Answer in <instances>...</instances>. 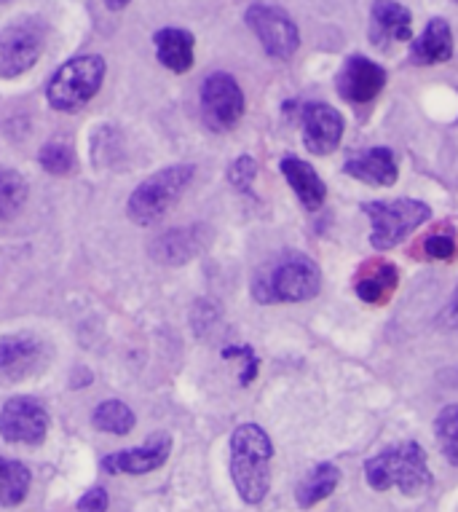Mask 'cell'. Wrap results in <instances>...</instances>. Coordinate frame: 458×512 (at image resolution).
Here are the masks:
<instances>
[{
  "instance_id": "obj_18",
  "label": "cell",
  "mask_w": 458,
  "mask_h": 512,
  "mask_svg": "<svg viewBox=\"0 0 458 512\" xmlns=\"http://www.w3.org/2000/svg\"><path fill=\"white\" fill-rule=\"evenodd\" d=\"M282 175L306 210L314 212L325 204L327 185L309 161L298 159V156H287V159H282Z\"/></svg>"
},
{
  "instance_id": "obj_25",
  "label": "cell",
  "mask_w": 458,
  "mask_h": 512,
  "mask_svg": "<svg viewBox=\"0 0 458 512\" xmlns=\"http://www.w3.org/2000/svg\"><path fill=\"white\" fill-rule=\"evenodd\" d=\"M27 202V180L14 169H0V218H14Z\"/></svg>"
},
{
  "instance_id": "obj_13",
  "label": "cell",
  "mask_w": 458,
  "mask_h": 512,
  "mask_svg": "<svg viewBox=\"0 0 458 512\" xmlns=\"http://www.w3.org/2000/svg\"><path fill=\"white\" fill-rule=\"evenodd\" d=\"M303 143L311 153L327 156L341 145L343 116L327 102H311L303 108Z\"/></svg>"
},
{
  "instance_id": "obj_7",
  "label": "cell",
  "mask_w": 458,
  "mask_h": 512,
  "mask_svg": "<svg viewBox=\"0 0 458 512\" xmlns=\"http://www.w3.org/2000/svg\"><path fill=\"white\" fill-rule=\"evenodd\" d=\"M46 46V25L38 17L14 19L0 30V78H17L33 68Z\"/></svg>"
},
{
  "instance_id": "obj_12",
  "label": "cell",
  "mask_w": 458,
  "mask_h": 512,
  "mask_svg": "<svg viewBox=\"0 0 458 512\" xmlns=\"http://www.w3.org/2000/svg\"><path fill=\"white\" fill-rule=\"evenodd\" d=\"M338 94L351 105H367L373 102L378 94L384 92L386 86V70L375 65L373 59L367 57H349L343 62L341 73L335 78Z\"/></svg>"
},
{
  "instance_id": "obj_6",
  "label": "cell",
  "mask_w": 458,
  "mask_h": 512,
  "mask_svg": "<svg viewBox=\"0 0 458 512\" xmlns=\"http://www.w3.org/2000/svg\"><path fill=\"white\" fill-rule=\"evenodd\" d=\"M362 210L373 223L370 244L375 250H392L405 242L418 226H424L432 218L429 204L418 199H394V202H367Z\"/></svg>"
},
{
  "instance_id": "obj_15",
  "label": "cell",
  "mask_w": 458,
  "mask_h": 512,
  "mask_svg": "<svg viewBox=\"0 0 458 512\" xmlns=\"http://www.w3.org/2000/svg\"><path fill=\"white\" fill-rule=\"evenodd\" d=\"M169 451H172V440L167 435H159L140 448L105 456L102 470H108L110 475H145V472L159 470L161 464L169 459Z\"/></svg>"
},
{
  "instance_id": "obj_3",
  "label": "cell",
  "mask_w": 458,
  "mask_h": 512,
  "mask_svg": "<svg viewBox=\"0 0 458 512\" xmlns=\"http://www.w3.org/2000/svg\"><path fill=\"white\" fill-rule=\"evenodd\" d=\"M322 290V271L311 258L290 252L268 263L252 282L258 303H303Z\"/></svg>"
},
{
  "instance_id": "obj_32",
  "label": "cell",
  "mask_w": 458,
  "mask_h": 512,
  "mask_svg": "<svg viewBox=\"0 0 458 512\" xmlns=\"http://www.w3.org/2000/svg\"><path fill=\"white\" fill-rule=\"evenodd\" d=\"M442 319L448 322L450 328H458V285L456 290H453V298H450L448 309L442 311Z\"/></svg>"
},
{
  "instance_id": "obj_28",
  "label": "cell",
  "mask_w": 458,
  "mask_h": 512,
  "mask_svg": "<svg viewBox=\"0 0 458 512\" xmlns=\"http://www.w3.org/2000/svg\"><path fill=\"white\" fill-rule=\"evenodd\" d=\"M38 161H41V167L46 172H51V175H70L75 169V153L65 143L43 145Z\"/></svg>"
},
{
  "instance_id": "obj_4",
  "label": "cell",
  "mask_w": 458,
  "mask_h": 512,
  "mask_svg": "<svg viewBox=\"0 0 458 512\" xmlns=\"http://www.w3.org/2000/svg\"><path fill=\"white\" fill-rule=\"evenodd\" d=\"M193 172L196 169L191 164H175V167L159 169L156 175H150L148 180H142L134 194L126 202V212L137 226H150L167 215L177 202L183 191L191 185Z\"/></svg>"
},
{
  "instance_id": "obj_31",
  "label": "cell",
  "mask_w": 458,
  "mask_h": 512,
  "mask_svg": "<svg viewBox=\"0 0 458 512\" xmlns=\"http://www.w3.org/2000/svg\"><path fill=\"white\" fill-rule=\"evenodd\" d=\"M108 510V491L100 486L89 488L81 499H78V512H105Z\"/></svg>"
},
{
  "instance_id": "obj_23",
  "label": "cell",
  "mask_w": 458,
  "mask_h": 512,
  "mask_svg": "<svg viewBox=\"0 0 458 512\" xmlns=\"http://www.w3.org/2000/svg\"><path fill=\"white\" fill-rule=\"evenodd\" d=\"M30 491V470L22 462L0 459V507H14Z\"/></svg>"
},
{
  "instance_id": "obj_27",
  "label": "cell",
  "mask_w": 458,
  "mask_h": 512,
  "mask_svg": "<svg viewBox=\"0 0 458 512\" xmlns=\"http://www.w3.org/2000/svg\"><path fill=\"white\" fill-rule=\"evenodd\" d=\"M424 255L429 261H453L458 255V239L453 226H437L424 239Z\"/></svg>"
},
{
  "instance_id": "obj_2",
  "label": "cell",
  "mask_w": 458,
  "mask_h": 512,
  "mask_svg": "<svg viewBox=\"0 0 458 512\" xmlns=\"http://www.w3.org/2000/svg\"><path fill=\"white\" fill-rule=\"evenodd\" d=\"M365 480L373 491L400 488L405 496H424L432 488L426 451L418 443L392 445L367 459Z\"/></svg>"
},
{
  "instance_id": "obj_29",
  "label": "cell",
  "mask_w": 458,
  "mask_h": 512,
  "mask_svg": "<svg viewBox=\"0 0 458 512\" xmlns=\"http://www.w3.org/2000/svg\"><path fill=\"white\" fill-rule=\"evenodd\" d=\"M255 177H258V164L250 156H242V159H236L231 167H228V180L234 185L236 191H242V194H252V183H255Z\"/></svg>"
},
{
  "instance_id": "obj_30",
  "label": "cell",
  "mask_w": 458,
  "mask_h": 512,
  "mask_svg": "<svg viewBox=\"0 0 458 512\" xmlns=\"http://www.w3.org/2000/svg\"><path fill=\"white\" fill-rule=\"evenodd\" d=\"M223 357L225 360H242V376H239V381H242V387H247V384H252L255 381V376H258V354H255V349L252 346H225L223 349Z\"/></svg>"
},
{
  "instance_id": "obj_1",
  "label": "cell",
  "mask_w": 458,
  "mask_h": 512,
  "mask_svg": "<svg viewBox=\"0 0 458 512\" xmlns=\"http://www.w3.org/2000/svg\"><path fill=\"white\" fill-rule=\"evenodd\" d=\"M274 443L258 424H242L231 435V478L247 504H260L271 488Z\"/></svg>"
},
{
  "instance_id": "obj_14",
  "label": "cell",
  "mask_w": 458,
  "mask_h": 512,
  "mask_svg": "<svg viewBox=\"0 0 458 512\" xmlns=\"http://www.w3.org/2000/svg\"><path fill=\"white\" fill-rule=\"evenodd\" d=\"M413 38V17L397 0H375L370 9V43L389 51L394 43Z\"/></svg>"
},
{
  "instance_id": "obj_9",
  "label": "cell",
  "mask_w": 458,
  "mask_h": 512,
  "mask_svg": "<svg viewBox=\"0 0 458 512\" xmlns=\"http://www.w3.org/2000/svg\"><path fill=\"white\" fill-rule=\"evenodd\" d=\"M247 25L258 41L263 43L268 57L274 59H290L300 46V33L298 25L292 22L287 11L268 6V3H255L247 9Z\"/></svg>"
},
{
  "instance_id": "obj_19",
  "label": "cell",
  "mask_w": 458,
  "mask_h": 512,
  "mask_svg": "<svg viewBox=\"0 0 458 512\" xmlns=\"http://www.w3.org/2000/svg\"><path fill=\"white\" fill-rule=\"evenodd\" d=\"M204 244H207V236H201V228H175L150 244V255L167 266H180L196 258L204 250Z\"/></svg>"
},
{
  "instance_id": "obj_33",
  "label": "cell",
  "mask_w": 458,
  "mask_h": 512,
  "mask_svg": "<svg viewBox=\"0 0 458 512\" xmlns=\"http://www.w3.org/2000/svg\"><path fill=\"white\" fill-rule=\"evenodd\" d=\"M129 3H132V0H105V6H108V9H113V11L126 9Z\"/></svg>"
},
{
  "instance_id": "obj_10",
  "label": "cell",
  "mask_w": 458,
  "mask_h": 512,
  "mask_svg": "<svg viewBox=\"0 0 458 512\" xmlns=\"http://www.w3.org/2000/svg\"><path fill=\"white\" fill-rule=\"evenodd\" d=\"M49 432V413L33 397H14L0 411V435L9 443L38 445Z\"/></svg>"
},
{
  "instance_id": "obj_11",
  "label": "cell",
  "mask_w": 458,
  "mask_h": 512,
  "mask_svg": "<svg viewBox=\"0 0 458 512\" xmlns=\"http://www.w3.org/2000/svg\"><path fill=\"white\" fill-rule=\"evenodd\" d=\"M46 346L30 333L0 338V384H19L43 368Z\"/></svg>"
},
{
  "instance_id": "obj_16",
  "label": "cell",
  "mask_w": 458,
  "mask_h": 512,
  "mask_svg": "<svg viewBox=\"0 0 458 512\" xmlns=\"http://www.w3.org/2000/svg\"><path fill=\"white\" fill-rule=\"evenodd\" d=\"M343 172L354 180H362L367 185H394L400 177V167H397V156L392 148H370L357 156H351L343 164Z\"/></svg>"
},
{
  "instance_id": "obj_21",
  "label": "cell",
  "mask_w": 458,
  "mask_h": 512,
  "mask_svg": "<svg viewBox=\"0 0 458 512\" xmlns=\"http://www.w3.org/2000/svg\"><path fill=\"white\" fill-rule=\"evenodd\" d=\"M156 57L172 73H188L193 68V35L180 27H164L153 38Z\"/></svg>"
},
{
  "instance_id": "obj_17",
  "label": "cell",
  "mask_w": 458,
  "mask_h": 512,
  "mask_svg": "<svg viewBox=\"0 0 458 512\" xmlns=\"http://www.w3.org/2000/svg\"><path fill=\"white\" fill-rule=\"evenodd\" d=\"M400 287V271L389 261H373L365 263L354 279V290L365 303L373 306H384L392 301V295Z\"/></svg>"
},
{
  "instance_id": "obj_20",
  "label": "cell",
  "mask_w": 458,
  "mask_h": 512,
  "mask_svg": "<svg viewBox=\"0 0 458 512\" xmlns=\"http://www.w3.org/2000/svg\"><path fill=\"white\" fill-rule=\"evenodd\" d=\"M453 57V33L445 19H432L421 38L410 43V62L418 68H429Z\"/></svg>"
},
{
  "instance_id": "obj_26",
  "label": "cell",
  "mask_w": 458,
  "mask_h": 512,
  "mask_svg": "<svg viewBox=\"0 0 458 512\" xmlns=\"http://www.w3.org/2000/svg\"><path fill=\"white\" fill-rule=\"evenodd\" d=\"M434 435H437V443L442 448V456L453 467H458V405L442 408L437 421H434Z\"/></svg>"
},
{
  "instance_id": "obj_22",
  "label": "cell",
  "mask_w": 458,
  "mask_h": 512,
  "mask_svg": "<svg viewBox=\"0 0 458 512\" xmlns=\"http://www.w3.org/2000/svg\"><path fill=\"white\" fill-rule=\"evenodd\" d=\"M341 483V470L335 464H317L314 470L306 472V478L300 480L295 488V499L303 510H309L314 504L325 502L327 496L333 494Z\"/></svg>"
},
{
  "instance_id": "obj_8",
  "label": "cell",
  "mask_w": 458,
  "mask_h": 512,
  "mask_svg": "<svg viewBox=\"0 0 458 512\" xmlns=\"http://www.w3.org/2000/svg\"><path fill=\"white\" fill-rule=\"evenodd\" d=\"M201 116L215 132H228L244 116V92L228 73H212L201 86Z\"/></svg>"
},
{
  "instance_id": "obj_5",
  "label": "cell",
  "mask_w": 458,
  "mask_h": 512,
  "mask_svg": "<svg viewBox=\"0 0 458 512\" xmlns=\"http://www.w3.org/2000/svg\"><path fill=\"white\" fill-rule=\"evenodd\" d=\"M102 78H105V59L97 54L75 57L65 62L62 68L51 76L46 97L51 108L62 113H78L86 108V102L100 92Z\"/></svg>"
},
{
  "instance_id": "obj_24",
  "label": "cell",
  "mask_w": 458,
  "mask_h": 512,
  "mask_svg": "<svg viewBox=\"0 0 458 512\" xmlns=\"http://www.w3.org/2000/svg\"><path fill=\"white\" fill-rule=\"evenodd\" d=\"M92 424L100 432H110V435H129L137 424V416L126 403L121 400H105L97 405V411L92 416Z\"/></svg>"
}]
</instances>
